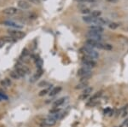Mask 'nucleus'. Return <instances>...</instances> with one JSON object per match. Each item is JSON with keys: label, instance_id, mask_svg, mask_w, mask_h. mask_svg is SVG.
Masks as SVG:
<instances>
[{"label": "nucleus", "instance_id": "c756f323", "mask_svg": "<svg viewBox=\"0 0 128 127\" xmlns=\"http://www.w3.org/2000/svg\"><path fill=\"white\" fill-rule=\"evenodd\" d=\"M46 85H48V83H47V82H45V81H43V82H41V83L38 84V86L43 87V86H45Z\"/></svg>", "mask_w": 128, "mask_h": 127}, {"label": "nucleus", "instance_id": "f3484780", "mask_svg": "<svg viewBox=\"0 0 128 127\" xmlns=\"http://www.w3.org/2000/svg\"><path fill=\"white\" fill-rule=\"evenodd\" d=\"M61 91H62V87L61 86H56V87L53 88L52 90H50L49 95L50 96V97H54V96L57 95L58 93H60Z\"/></svg>", "mask_w": 128, "mask_h": 127}, {"label": "nucleus", "instance_id": "9b49d317", "mask_svg": "<svg viewBox=\"0 0 128 127\" xmlns=\"http://www.w3.org/2000/svg\"><path fill=\"white\" fill-rule=\"evenodd\" d=\"M89 32H92L95 33H99V34H102L104 32V28L101 26L98 25H92L89 26Z\"/></svg>", "mask_w": 128, "mask_h": 127}, {"label": "nucleus", "instance_id": "aec40b11", "mask_svg": "<svg viewBox=\"0 0 128 127\" xmlns=\"http://www.w3.org/2000/svg\"><path fill=\"white\" fill-rule=\"evenodd\" d=\"M102 91L96 92V93L94 94V95L92 97V98H90V102H93V101H96V100L99 99V97H102Z\"/></svg>", "mask_w": 128, "mask_h": 127}, {"label": "nucleus", "instance_id": "6e6552de", "mask_svg": "<svg viewBox=\"0 0 128 127\" xmlns=\"http://www.w3.org/2000/svg\"><path fill=\"white\" fill-rule=\"evenodd\" d=\"M19 13V9L17 8H15V7H10V8H7V9H4L3 11V14L4 15H7V16H14L16 15Z\"/></svg>", "mask_w": 128, "mask_h": 127}, {"label": "nucleus", "instance_id": "4468645a", "mask_svg": "<svg viewBox=\"0 0 128 127\" xmlns=\"http://www.w3.org/2000/svg\"><path fill=\"white\" fill-rule=\"evenodd\" d=\"M68 99V97H62V98H59V99L56 100V101L53 102V108H56L60 107V106H62V104L64 103V102H66V100Z\"/></svg>", "mask_w": 128, "mask_h": 127}, {"label": "nucleus", "instance_id": "5701e85b", "mask_svg": "<svg viewBox=\"0 0 128 127\" xmlns=\"http://www.w3.org/2000/svg\"><path fill=\"white\" fill-rule=\"evenodd\" d=\"M108 27L110 28V29L112 30H115L117 29V28L120 26V24L119 23H116V22H110V23L108 24Z\"/></svg>", "mask_w": 128, "mask_h": 127}, {"label": "nucleus", "instance_id": "2f4dec72", "mask_svg": "<svg viewBox=\"0 0 128 127\" xmlns=\"http://www.w3.org/2000/svg\"><path fill=\"white\" fill-rule=\"evenodd\" d=\"M30 3H40V0H28Z\"/></svg>", "mask_w": 128, "mask_h": 127}, {"label": "nucleus", "instance_id": "ddd939ff", "mask_svg": "<svg viewBox=\"0 0 128 127\" xmlns=\"http://www.w3.org/2000/svg\"><path fill=\"white\" fill-rule=\"evenodd\" d=\"M92 91H93V88L90 87V86H88L87 88H86V89L84 90V91L82 92V94L80 96V99L84 100L86 97H89V96L92 93Z\"/></svg>", "mask_w": 128, "mask_h": 127}, {"label": "nucleus", "instance_id": "39448f33", "mask_svg": "<svg viewBox=\"0 0 128 127\" xmlns=\"http://www.w3.org/2000/svg\"><path fill=\"white\" fill-rule=\"evenodd\" d=\"M10 36H11L12 38H16V39H20V38H24L25 37V32H22L19 29H16V30H9L8 31Z\"/></svg>", "mask_w": 128, "mask_h": 127}, {"label": "nucleus", "instance_id": "473e14b6", "mask_svg": "<svg viewBox=\"0 0 128 127\" xmlns=\"http://www.w3.org/2000/svg\"><path fill=\"white\" fill-rule=\"evenodd\" d=\"M28 50H26V49H25V50H23V53H22V56H28Z\"/></svg>", "mask_w": 128, "mask_h": 127}, {"label": "nucleus", "instance_id": "b1692460", "mask_svg": "<svg viewBox=\"0 0 128 127\" xmlns=\"http://www.w3.org/2000/svg\"><path fill=\"white\" fill-rule=\"evenodd\" d=\"M2 38H3L5 43H11V42H14V41H15L14 38H12L11 36H5V37H3Z\"/></svg>", "mask_w": 128, "mask_h": 127}, {"label": "nucleus", "instance_id": "c9c22d12", "mask_svg": "<svg viewBox=\"0 0 128 127\" xmlns=\"http://www.w3.org/2000/svg\"><path fill=\"white\" fill-rule=\"evenodd\" d=\"M115 127H118V126H115ZM120 127H121V126H120Z\"/></svg>", "mask_w": 128, "mask_h": 127}, {"label": "nucleus", "instance_id": "393cba45", "mask_svg": "<svg viewBox=\"0 0 128 127\" xmlns=\"http://www.w3.org/2000/svg\"><path fill=\"white\" fill-rule=\"evenodd\" d=\"M34 60H35V62H36L37 67H38V68L41 69V67H42V65H43L42 60H41L40 57H36V59H34Z\"/></svg>", "mask_w": 128, "mask_h": 127}, {"label": "nucleus", "instance_id": "cd10ccee", "mask_svg": "<svg viewBox=\"0 0 128 127\" xmlns=\"http://www.w3.org/2000/svg\"><path fill=\"white\" fill-rule=\"evenodd\" d=\"M28 18H29L30 20H35L37 18V15L34 13H29L28 14Z\"/></svg>", "mask_w": 128, "mask_h": 127}, {"label": "nucleus", "instance_id": "1a4fd4ad", "mask_svg": "<svg viewBox=\"0 0 128 127\" xmlns=\"http://www.w3.org/2000/svg\"><path fill=\"white\" fill-rule=\"evenodd\" d=\"M56 121H57L56 119H55L54 117H52V116H49V117L44 119V120H43V126H53L56 124Z\"/></svg>", "mask_w": 128, "mask_h": 127}, {"label": "nucleus", "instance_id": "0eeeda50", "mask_svg": "<svg viewBox=\"0 0 128 127\" xmlns=\"http://www.w3.org/2000/svg\"><path fill=\"white\" fill-rule=\"evenodd\" d=\"M16 71L20 75V78L25 77L28 73H29V68L26 66H22V65H18L16 67Z\"/></svg>", "mask_w": 128, "mask_h": 127}, {"label": "nucleus", "instance_id": "a211bd4d", "mask_svg": "<svg viewBox=\"0 0 128 127\" xmlns=\"http://www.w3.org/2000/svg\"><path fill=\"white\" fill-rule=\"evenodd\" d=\"M42 74H43V71H42V69H40V70H38V71H37V73L34 75V77L32 78V79H31V80H30V81H31V82H35V81H36L38 79H40V76H41V75H42Z\"/></svg>", "mask_w": 128, "mask_h": 127}, {"label": "nucleus", "instance_id": "f03ea898", "mask_svg": "<svg viewBox=\"0 0 128 127\" xmlns=\"http://www.w3.org/2000/svg\"><path fill=\"white\" fill-rule=\"evenodd\" d=\"M80 51H81L82 53H84V54L86 55V56L90 57V58L94 59V60H96V59H98L99 57V53L95 50V49L92 48V47L86 45L84 47H83V48H81Z\"/></svg>", "mask_w": 128, "mask_h": 127}, {"label": "nucleus", "instance_id": "7ed1b4c3", "mask_svg": "<svg viewBox=\"0 0 128 127\" xmlns=\"http://www.w3.org/2000/svg\"><path fill=\"white\" fill-rule=\"evenodd\" d=\"M92 74V72L90 69L86 67H81L78 70V76L81 78V81H88Z\"/></svg>", "mask_w": 128, "mask_h": 127}, {"label": "nucleus", "instance_id": "bb28decb", "mask_svg": "<svg viewBox=\"0 0 128 127\" xmlns=\"http://www.w3.org/2000/svg\"><path fill=\"white\" fill-rule=\"evenodd\" d=\"M0 98H1L2 100H8L9 99V97H8L7 96H6L5 94L1 91H0Z\"/></svg>", "mask_w": 128, "mask_h": 127}, {"label": "nucleus", "instance_id": "412c9836", "mask_svg": "<svg viewBox=\"0 0 128 127\" xmlns=\"http://www.w3.org/2000/svg\"><path fill=\"white\" fill-rule=\"evenodd\" d=\"M92 16H93L94 18H100L101 15H102V12L99 11V10H95V11H92V14H90Z\"/></svg>", "mask_w": 128, "mask_h": 127}, {"label": "nucleus", "instance_id": "f704fd0d", "mask_svg": "<svg viewBox=\"0 0 128 127\" xmlns=\"http://www.w3.org/2000/svg\"><path fill=\"white\" fill-rule=\"evenodd\" d=\"M0 101H2V99H1V98H0Z\"/></svg>", "mask_w": 128, "mask_h": 127}, {"label": "nucleus", "instance_id": "c85d7f7f", "mask_svg": "<svg viewBox=\"0 0 128 127\" xmlns=\"http://www.w3.org/2000/svg\"><path fill=\"white\" fill-rule=\"evenodd\" d=\"M76 1L80 2V3H93L95 0H76Z\"/></svg>", "mask_w": 128, "mask_h": 127}, {"label": "nucleus", "instance_id": "f257e3e1", "mask_svg": "<svg viewBox=\"0 0 128 127\" xmlns=\"http://www.w3.org/2000/svg\"><path fill=\"white\" fill-rule=\"evenodd\" d=\"M86 46L92 47L93 49H100V50H111L113 49V46L111 44H105V43L100 42V41L86 39Z\"/></svg>", "mask_w": 128, "mask_h": 127}, {"label": "nucleus", "instance_id": "4be33fe9", "mask_svg": "<svg viewBox=\"0 0 128 127\" xmlns=\"http://www.w3.org/2000/svg\"><path fill=\"white\" fill-rule=\"evenodd\" d=\"M10 78H12L13 79H20V76L17 73V72L15 70V71H12L11 73H10Z\"/></svg>", "mask_w": 128, "mask_h": 127}, {"label": "nucleus", "instance_id": "a878e982", "mask_svg": "<svg viewBox=\"0 0 128 127\" xmlns=\"http://www.w3.org/2000/svg\"><path fill=\"white\" fill-rule=\"evenodd\" d=\"M49 91H50V90H49V89L43 90V91H41L40 92V94H38V95H40V97H43V96H45V95H46V94L48 93Z\"/></svg>", "mask_w": 128, "mask_h": 127}, {"label": "nucleus", "instance_id": "dca6fc26", "mask_svg": "<svg viewBox=\"0 0 128 127\" xmlns=\"http://www.w3.org/2000/svg\"><path fill=\"white\" fill-rule=\"evenodd\" d=\"M88 85H89V82L88 81H80V83H79L75 86V89H77V90L86 89V88L88 87Z\"/></svg>", "mask_w": 128, "mask_h": 127}, {"label": "nucleus", "instance_id": "7c9ffc66", "mask_svg": "<svg viewBox=\"0 0 128 127\" xmlns=\"http://www.w3.org/2000/svg\"><path fill=\"white\" fill-rule=\"evenodd\" d=\"M6 44V43L4 42V39L3 38H0V48H2V47H3L4 45V44Z\"/></svg>", "mask_w": 128, "mask_h": 127}, {"label": "nucleus", "instance_id": "20e7f679", "mask_svg": "<svg viewBox=\"0 0 128 127\" xmlns=\"http://www.w3.org/2000/svg\"><path fill=\"white\" fill-rule=\"evenodd\" d=\"M81 64L83 67H86V68H93V67H96V61L94 60V59L90 58V57L88 56H84L83 59H82Z\"/></svg>", "mask_w": 128, "mask_h": 127}, {"label": "nucleus", "instance_id": "72a5a7b5", "mask_svg": "<svg viewBox=\"0 0 128 127\" xmlns=\"http://www.w3.org/2000/svg\"><path fill=\"white\" fill-rule=\"evenodd\" d=\"M126 124H127V126H128V121H127V123H126Z\"/></svg>", "mask_w": 128, "mask_h": 127}, {"label": "nucleus", "instance_id": "6ab92c4d", "mask_svg": "<svg viewBox=\"0 0 128 127\" xmlns=\"http://www.w3.org/2000/svg\"><path fill=\"white\" fill-rule=\"evenodd\" d=\"M1 85L4 87H9L11 85V80L10 79H4L1 81Z\"/></svg>", "mask_w": 128, "mask_h": 127}, {"label": "nucleus", "instance_id": "2eb2a0df", "mask_svg": "<svg viewBox=\"0 0 128 127\" xmlns=\"http://www.w3.org/2000/svg\"><path fill=\"white\" fill-rule=\"evenodd\" d=\"M80 12L81 13H83V14H86V15H90V14H92V10H90V8H88L87 6H86V5H82V6H80Z\"/></svg>", "mask_w": 128, "mask_h": 127}, {"label": "nucleus", "instance_id": "423d86ee", "mask_svg": "<svg viewBox=\"0 0 128 127\" xmlns=\"http://www.w3.org/2000/svg\"><path fill=\"white\" fill-rule=\"evenodd\" d=\"M87 39H92V40H95V41H100L102 42V39H104V36L102 34H99V33H95V32H88L86 34Z\"/></svg>", "mask_w": 128, "mask_h": 127}, {"label": "nucleus", "instance_id": "9d476101", "mask_svg": "<svg viewBox=\"0 0 128 127\" xmlns=\"http://www.w3.org/2000/svg\"><path fill=\"white\" fill-rule=\"evenodd\" d=\"M17 6L22 10H28L31 9V3L28 0H20V1H18Z\"/></svg>", "mask_w": 128, "mask_h": 127}, {"label": "nucleus", "instance_id": "f8f14e48", "mask_svg": "<svg viewBox=\"0 0 128 127\" xmlns=\"http://www.w3.org/2000/svg\"><path fill=\"white\" fill-rule=\"evenodd\" d=\"M4 25L16 28V29H22V28L23 27V26L20 25V24L16 23L15 21H12V20H5V21H4Z\"/></svg>", "mask_w": 128, "mask_h": 127}]
</instances>
